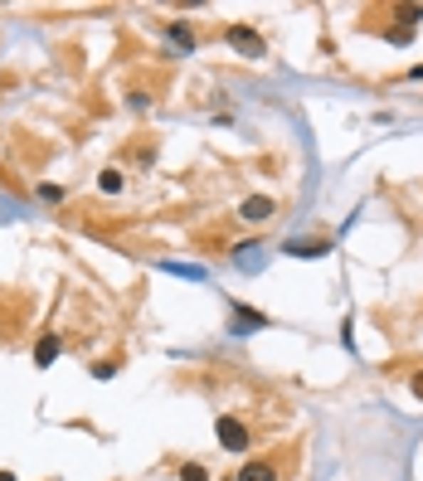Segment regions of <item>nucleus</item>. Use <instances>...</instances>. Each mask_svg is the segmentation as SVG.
Returning <instances> with one entry per match:
<instances>
[{
	"mask_svg": "<svg viewBox=\"0 0 423 481\" xmlns=\"http://www.w3.org/2000/svg\"><path fill=\"white\" fill-rule=\"evenodd\" d=\"M0 481H15V472H0Z\"/></svg>",
	"mask_w": 423,
	"mask_h": 481,
	"instance_id": "nucleus-13",
	"label": "nucleus"
},
{
	"mask_svg": "<svg viewBox=\"0 0 423 481\" xmlns=\"http://www.w3.org/2000/svg\"><path fill=\"white\" fill-rule=\"evenodd\" d=\"M214 433H219V443H224L229 452H244V448H249V428L239 423V418H219V423H214Z\"/></svg>",
	"mask_w": 423,
	"mask_h": 481,
	"instance_id": "nucleus-2",
	"label": "nucleus"
},
{
	"mask_svg": "<svg viewBox=\"0 0 423 481\" xmlns=\"http://www.w3.org/2000/svg\"><path fill=\"white\" fill-rule=\"evenodd\" d=\"M54 360H58V336H54V331H44L39 346H34V365L44 370V365H54Z\"/></svg>",
	"mask_w": 423,
	"mask_h": 481,
	"instance_id": "nucleus-4",
	"label": "nucleus"
},
{
	"mask_svg": "<svg viewBox=\"0 0 423 481\" xmlns=\"http://www.w3.org/2000/svg\"><path fill=\"white\" fill-rule=\"evenodd\" d=\"M166 34L175 39V44H180V49H195V29H185L180 20H170V25H166Z\"/></svg>",
	"mask_w": 423,
	"mask_h": 481,
	"instance_id": "nucleus-7",
	"label": "nucleus"
},
{
	"mask_svg": "<svg viewBox=\"0 0 423 481\" xmlns=\"http://www.w3.org/2000/svg\"><path fill=\"white\" fill-rule=\"evenodd\" d=\"M180 481H209V472H204L199 462H185V467H180Z\"/></svg>",
	"mask_w": 423,
	"mask_h": 481,
	"instance_id": "nucleus-11",
	"label": "nucleus"
},
{
	"mask_svg": "<svg viewBox=\"0 0 423 481\" xmlns=\"http://www.w3.org/2000/svg\"><path fill=\"white\" fill-rule=\"evenodd\" d=\"M273 214H278V205H273L268 195H254V200H244V205H239V219H249V224H268Z\"/></svg>",
	"mask_w": 423,
	"mask_h": 481,
	"instance_id": "nucleus-3",
	"label": "nucleus"
},
{
	"mask_svg": "<svg viewBox=\"0 0 423 481\" xmlns=\"http://www.w3.org/2000/svg\"><path fill=\"white\" fill-rule=\"evenodd\" d=\"M239 481H278V467L273 462H244Z\"/></svg>",
	"mask_w": 423,
	"mask_h": 481,
	"instance_id": "nucleus-5",
	"label": "nucleus"
},
{
	"mask_svg": "<svg viewBox=\"0 0 423 481\" xmlns=\"http://www.w3.org/2000/svg\"><path fill=\"white\" fill-rule=\"evenodd\" d=\"M224 481H239V477H224Z\"/></svg>",
	"mask_w": 423,
	"mask_h": 481,
	"instance_id": "nucleus-14",
	"label": "nucleus"
},
{
	"mask_svg": "<svg viewBox=\"0 0 423 481\" xmlns=\"http://www.w3.org/2000/svg\"><path fill=\"white\" fill-rule=\"evenodd\" d=\"M234 321H239V331L249 336V331H258V326H268V321L258 316V311H249V306H234Z\"/></svg>",
	"mask_w": 423,
	"mask_h": 481,
	"instance_id": "nucleus-6",
	"label": "nucleus"
},
{
	"mask_svg": "<svg viewBox=\"0 0 423 481\" xmlns=\"http://www.w3.org/2000/svg\"><path fill=\"white\" fill-rule=\"evenodd\" d=\"M399 20H404V29H414L423 20V5H399Z\"/></svg>",
	"mask_w": 423,
	"mask_h": 481,
	"instance_id": "nucleus-10",
	"label": "nucleus"
},
{
	"mask_svg": "<svg viewBox=\"0 0 423 481\" xmlns=\"http://www.w3.org/2000/svg\"><path fill=\"white\" fill-rule=\"evenodd\" d=\"M287 253H292V258H321L326 243H287Z\"/></svg>",
	"mask_w": 423,
	"mask_h": 481,
	"instance_id": "nucleus-9",
	"label": "nucleus"
},
{
	"mask_svg": "<svg viewBox=\"0 0 423 481\" xmlns=\"http://www.w3.org/2000/svg\"><path fill=\"white\" fill-rule=\"evenodd\" d=\"M122 185H127L122 170H103V175H98V190H103V195H122Z\"/></svg>",
	"mask_w": 423,
	"mask_h": 481,
	"instance_id": "nucleus-8",
	"label": "nucleus"
},
{
	"mask_svg": "<svg viewBox=\"0 0 423 481\" xmlns=\"http://www.w3.org/2000/svg\"><path fill=\"white\" fill-rule=\"evenodd\" d=\"M409 389H414V394L423 399V374H414V384H409Z\"/></svg>",
	"mask_w": 423,
	"mask_h": 481,
	"instance_id": "nucleus-12",
	"label": "nucleus"
},
{
	"mask_svg": "<svg viewBox=\"0 0 423 481\" xmlns=\"http://www.w3.org/2000/svg\"><path fill=\"white\" fill-rule=\"evenodd\" d=\"M224 39H229V44H234L239 53H249V58H263V53H268L263 34H258V29H249V25H229V29H224Z\"/></svg>",
	"mask_w": 423,
	"mask_h": 481,
	"instance_id": "nucleus-1",
	"label": "nucleus"
}]
</instances>
